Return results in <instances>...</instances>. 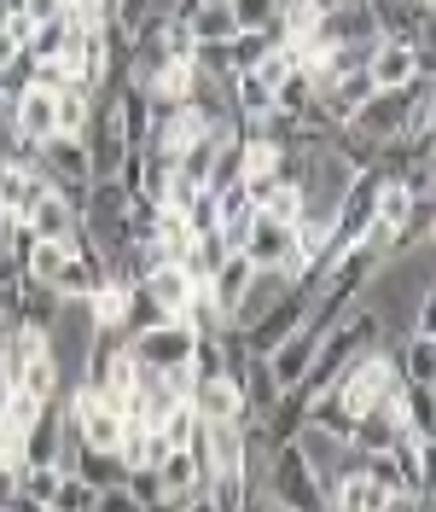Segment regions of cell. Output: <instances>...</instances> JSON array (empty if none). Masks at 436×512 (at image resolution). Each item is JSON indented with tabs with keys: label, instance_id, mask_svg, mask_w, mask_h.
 <instances>
[{
	"label": "cell",
	"instance_id": "cell-1",
	"mask_svg": "<svg viewBox=\"0 0 436 512\" xmlns=\"http://www.w3.org/2000/svg\"><path fill=\"white\" fill-rule=\"evenodd\" d=\"M332 390H338V402H343L349 419H367V414H378V408H390V402H402L407 384H402V373H396V361L384 350H373V355H361Z\"/></svg>",
	"mask_w": 436,
	"mask_h": 512
},
{
	"label": "cell",
	"instance_id": "cell-2",
	"mask_svg": "<svg viewBox=\"0 0 436 512\" xmlns=\"http://www.w3.org/2000/svg\"><path fill=\"white\" fill-rule=\"evenodd\" d=\"M192 350H198V332L181 326V320H163L152 332L128 338V355L140 367H152V373H181V367H192Z\"/></svg>",
	"mask_w": 436,
	"mask_h": 512
},
{
	"label": "cell",
	"instance_id": "cell-3",
	"mask_svg": "<svg viewBox=\"0 0 436 512\" xmlns=\"http://www.w3.org/2000/svg\"><path fill=\"white\" fill-rule=\"evenodd\" d=\"M297 454L309 460L314 483H320L326 495H332V489H338V483L349 478V472H361V454L343 443V437H326V431H309V425L297 431Z\"/></svg>",
	"mask_w": 436,
	"mask_h": 512
},
{
	"label": "cell",
	"instance_id": "cell-4",
	"mask_svg": "<svg viewBox=\"0 0 436 512\" xmlns=\"http://www.w3.org/2000/svg\"><path fill=\"white\" fill-rule=\"evenodd\" d=\"M291 291H297V286H291V274H285V268H256V280H250V291L239 297V309H233V320H227V326H233V332H250L256 320L274 315Z\"/></svg>",
	"mask_w": 436,
	"mask_h": 512
},
{
	"label": "cell",
	"instance_id": "cell-5",
	"mask_svg": "<svg viewBox=\"0 0 436 512\" xmlns=\"http://www.w3.org/2000/svg\"><path fill=\"white\" fill-rule=\"evenodd\" d=\"M309 297H303V291H291V297H285L280 309H274V315L268 320H256V326H250L245 332V344H250V355H256V361H268V355L280 350L285 338H291V332H303V320H309Z\"/></svg>",
	"mask_w": 436,
	"mask_h": 512
},
{
	"label": "cell",
	"instance_id": "cell-6",
	"mask_svg": "<svg viewBox=\"0 0 436 512\" xmlns=\"http://www.w3.org/2000/svg\"><path fill=\"white\" fill-rule=\"evenodd\" d=\"M367 82H373L378 94H402L419 82V59H413V47L407 41H378L373 59H367Z\"/></svg>",
	"mask_w": 436,
	"mask_h": 512
},
{
	"label": "cell",
	"instance_id": "cell-7",
	"mask_svg": "<svg viewBox=\"0 0 436 512\" xmlns=\"http://www.w3.org/2000/svg\"><path fill=\"white\" fill-rule=\"evenodd\" d=\"M320 338H326V332H314L309 320H303V332H291V338H285L280 350L268 355V373H274V384H280V390H297V384L309 379V367H314V350H320Z\"/></svg>",
	"mask_w": 436,
	"mask_h": 512
},
{
	"label": "cell",
	"instance_id": "cell-8",
	"mask_svg": "<svg viewBox=\"0 0 436 512\" xmlns=\"http://www.w3.org/2000/svg\"><path fill=\"white\" fill-rule=\"evenodd\" d=\"M24 233H30V239H41V245H70V239L82 233V216H76L64 198L41 192V198L30 204V216H24Z\"/></svg>",
	"mask_w": 436,
	"mask_h": 512
},
{
	"label": "cell",
	"instance_id": "cell-9",
	"mask_svg": "<svg viewBox=\"0 0 436 512\" xmlns=\"http://www.w3.org/2000/svg\"><path fill=\"white\" fill-rule=\"evenodd\" d=\"M157 489H163V501H187L198 489H210V472L198 466L192 448H169V454L157 460Z\"/></svg>",
	"mask_w": 436,
	"mask_h": 512
},
{
	"label": "cell",
	"instance_id": "cell-10",
	"mask_svg": "<svg viewBox=\"0 0 436 512\" xmlns=\"http://www.w3.org/2000/svg\"><path fill=\"white\" fill-rule=\"evenodd\" d=\"M12 128H18L30 146L59 140V94H41V88H30V94L12 105Z\"/></svg>",
	"mask_w": 436,
	"mask_h": 512
},
{
	"label": "cell",
	"instance_id": "cell-11",
	"mask_svg": "<svg viewBox=\"0 0 436 512\" xmlns=\"http://www.w3.org/2000/svg\"><path fill=\"white\" fill-rule=\"evenodd\" d=\"M192 408H198L204 425H245V390L233 379L198 384V390H192Z\"/></svg>",
	"mask_w": 436,
	"mask_h": 512
},
{
	"label": "cell",
	"instance_id": "cell-12",
	"mask_svg": "<svg viewBox=\"0 0 436 512\" xmlns=\"http://www.w3.org/2000/svg\"><path fill=\"white\" fill-rule=\"evenodd\" d=\"M291 233H297V227H280V222H268V216H250V239H245L250 268H285V262H291Z\"/></svg>",
	"mask_w": 436,
	"mask_h": 512
},
{
	"label": "cell",
	"instance_id": "cell-13",
	"mask_svg": "<svg viewBox=\"0 0 436 512\" xmlns=\"http://www.w3.org/2000/svg\"><path fill=\"white\" fill-rule=\"evenodd\" d=\"M239 35V6L233 0H198L192 6V41L198 47H227Z\"/></svg>",
	"mask_w": 436,
	"mask_h": 512
},
{
	"label": "cell",
	"instance_id": "cell-14",
	"mask_svg": "<svg viewBox=\"0 0 436 512\" xmlns=\"http://www.w3.org/2000/svg\"><path fill=\"white\" fill-rule=\"evenodd\" d=\"M250 280H256V268H250V256H245V251L221 256V268L210 274V297H216L221 320H233V309H239V297L250 291Z\"/></svg>",
	"mask_w": 436,
	"mask_h": 512
},
{
	"label": "cell",
	"instance_id": "cell-15",
	"mask_svg": "<svg viewBox=\"0 0 436 512\" xmlns=\"http://www.w3.org/2000/svg\"><path fill=\"white\" fill-rule=\"evenodd\" d=\"M285 152L268 140V134H245L239 140V181H280Z\"/></svg>",
	"mask_w": 436,
	"mask_h": 512
},
{
	"label": "cell",
	"instance_id": "cell-16",
	"mask_svg": "<svg viewBox=\"0 0 436 512\" xmlns=\"http://www.w3.org/2000/svg\"><path fill=\"white\" fill-rule=\"evenodd\" d=\"M396 495H384L367 472H349V478L332 489V512H390Z\"/></svg>",
	"mask_w": 436,
	"mask_h": 512
},
{
	"label": "cell",
	"instance_id": "cell-17",
	"mask_svg": "<svg viewBox=\"0 0 436 512\" xmlns=\"http://www.w3.org/2000/svg\"><path fill=\"white\" fill-rule=\"evenodd\" d=\"M70 24H64V0L53 6V18L47 24H35V35H30V47H24V59L30 64H64V47H70Z\"/></svg>",
	"mask_w": 436,
	"mask_h": 512
},
{
	"label": "cell",
	"instance_id": "cell-18",
	"mask_svg": "<svg viewBox=\"0 0 436 512\" xmlns=\"http://www.w3.org/2000/svg\"><path fill=\"white\" fill-rule=\"evenodd\" d=\"M169 454V443L146 431V425H128L123 443H117V460H123V472H157V460Z\"/></svg>",
	"mask_w": 436,
	"mask_h": 512
},
{
	"label": "cell",
	"instance_id": "cell-19",
	"mask_svg": "<svg viewBox=\"0 0 436 512\" xmlns=\"http://www.w3.org/2000/svg\"><path fill=\"white\" fill-rule=\"evenodd\" d=\"M268 425V437H274V448L297 443V431L309 425V396L303 390H280V402H274V414L262 419Z\"/></svg>",
	"mask_w": 436,
	"mask_h": 512
},
{
	"label": "cell",
	"instance_id": "cell-20",
	"mask_svg": "<svg viewBox=\"0 0 436 512\" xmlns=\"http://www.w3.org/2000/svg\"><path fill=\"white\" fill-rule=\"evenodd\" d=\"M146 291H152V303L163 309V320H181L187 315V303H192V280L181 274V268H152Z\"/></svg>",
	"mask_w": 436,
	"mask_h": 512
},
{
	"label": "cell",
	"instance_id": "cell-21",
	"mask_svg": "<svg viewBox=\"0 0 436 512\" xmlns=\"http://www.w3.org/2000/svg\"><path fill=\"white\" fill-rule=\"evenodd\" d=\"M88 123H94V94H88L82 82L59 88V134H64V140H82Z\"/></svg>",
	"mask_w": 436,
	"mask_h": 512
},
{
	"label": "cell",
	"instance_id": "cell-22",
	"mask_svg": "<svg viewBox=\"0 0 436 512\" xmlns=\"http://www.w3.org/2000/svg\"><path fill=\"white\" fill-rule=\"evenodd\" d=\"M309 431H326V437H343V443H349L355 419L343 414L338 390H320V396H309Z\"/></svg>",
	"mask_w": 436,
	"mask_h": 512
},
{
	"label": "cell",
	"instance_id": "cell-23",
	"mask_svg": "<svg viewBox=\"0 0 436 512\" xmlns=\"http://www.w3.org/2000/svg\"><path fill=\"white\" fill-rule=\"evenodd\" d=\"M70 478H82L99 495V489H117L128 472H123V460H117V454H88V448H82V460H76V472H70Z\"/></svg>",
	"mask_w": 436,
	"mask_h": 512
},
{
	"label": "cell",
	"instance_id": "cell-24",
	"mask_svg": "<svg viewBox=\"0 0 436 512\" xmlns=\"http://www.w3.org/2000/svg\"><path fill=\"white\" fill-rule=\"evenodd\" d=\"M24 291H30V274H24V256L0 251V315H6V320L18 315V303H24Z\"/></svg>",
	"mask_w": 436,
	"mask_h": 512
},
{
	"label": "cell",
	"instance_id": "cell-25",
	"mask_svg": "<svg viewBox=\"0 0 436 512\" xmlns=\"http://www.w3.org/2000/svg\"><path fill=\"white\" fill-rule=\"evenodd\" d=\"M59 483H64V472H59V466H24V472H18V501H35V507H53Z\"/></svg>",
	"mask_w": 436,
	"mask_h": 512
},
{
	"label": "cell",
	"instance_id": "cell-26",
	"mask_svg": "<svg viewBox=\"0 0 436 512\" xmlns=\"http://www.w3.org/2000/svg\"><path fill=\"white\" fill-rule=\"evenodd\" d=\"M256 216H268V222H280V227H297L303 222V192L291 187V181H274V192L262 198V210Z\"/></svg>",
	"mask_w": 436,
	"mask_h": 512
},
{
	"label": "cell",
	"instance_id": "cell-27",
	"mask_svg": "<svg viewBox=\"0 0 436 512\" xmlns=\"http://www.w3.org/2000/svg\"><path fill=\"white\" fill-rule=\"evenodd\" d=\"M198 431H204V419H198L192 402H181L175 414H163V425H157V437H163L169 448H192V443H198Z\"/></svg>",
	"mask_w": 436,
	"mask_h": 512
},
{
	"label": "cell",
	"instance_id": "cell-28",
	"mask_svg": "<svg viewBox=\"0 0 436 512\" xmlns=\"http://www.w3.org/2000/svg\"><path fill=\"white\" fill-rule=\"evenodd\" d=\"M192 379L198 384H216L227 379V355H221V332H204L198 350H192Z\"/></svg>",
	"mask_w": 436,
	"mask_h": 512
},
{
	"label": "cell",
	"instance_id": "cell-29",
	"mask_svg": "<svg viewBox=\"0 0 436 512\" xmlns=\"http://www.w3.org/2000/svg\"><path fill=\"white\" fill-rule=\"evenodd\" d=\"M314 18H320V0H280V30H285V41H309Z\"/></svg>",
	"mask_w": 436,
	"mask_h": 512
},
{
	"label": "cell",
	"instance_id": "cell-30",
	"mask_svg": "<svg viewBox=\"0 0 436 512\" xmlns=\"http://www.w3.org/2000/svg\"><path fill=\"white\" fill-rule=\"evenodd\" d=\"M94 501H99V495H94V489H88L82 478H64L47 512H94Z\"/></svg>",
	"mask_w": 436,
	"mask_h": 512
},
{
	"label": "cell",
	"instance_id": "cell-31",
	"mask_svg": "<svg viewBox=\"0 0 436 512\" xmlns=\"http://www.w3.org/2000/svg\"><path fill=\"white\" fill-rule=\"evenodd\" d=\"M204 198V187H192L187 175H169V187H163V210H175V216H187L192 204Z\"/></svg>",
	"mask_w": 436,
	"mask_h": 512
},
{
	"label": "cell",
	"instance_id": "cell-32",
	"mask_svg": "<svg viewBox=\"0 0 436 512\" xmlns=\"http://www.w3.org/2000/svg\"><path fill=\"white\" fill-rule=\"evenodd\" d=\"M407 338H436V286L413 303V326H407Z\"/></svg>",
	"mask_w": 436,
	"mask_h": 512
},
{
	"label": "cell",
	"instance_id": "cell-33",
	"mask_svg": "<svg viewBox=\"0 0 436 512\" xmlns=\"http://www.w3.org/2000/svg\"><path fill=\"white\" fill-rule=\"evenodd\" d=\"M123 489L134 495V501H140V507H157V501H163V489H157V472H128Z\"/></svg>",
	"mask_w": 436,
	"mask_h": 512
},
{
	"label": "cell",
	"instance_id": "cell-34",
	"mask_svg": "<svg viewBox=\"0 0 436 512\" xmlns=\"http://www.w3.org/2000/svg\"><path fill=\"white\" fill-rule=\"evenodd\" d=\"M94 512H146V507H140V501H134V495H128L123 483H117V489H99Z\"/></svg>",
	"mask_w": 436,
	"mask_h": 512
},
{
	"label": "cell",
	"instance_id": "cell-35",
	"mask_svg": "<svg viewBox=\"0 0 436 512\" xmlns=\"http://www.w3.org/2000/svg\"><path fill=\"white\" fill-rule=\"evenodd\" d=\"M181 512H216V501H210V489H198V495H187V501H175Z\"/></svg>",
	"mask_w": 436,
	"mask_h": 512
},
{
	"label": "cell",
	"instance_id": "cell-36",
	"mask_svg": "<svg viewBox=\"0 0 436 512\" xmlns=\"http://www.w3.org/2000/svg\"><path fill=\"white\" fill-rule=\"evenodd\" d=\"M12 512H47V507H35V501H18V495H12Z\"/></svg>",
	"mask_w": 436,
	"mask_h": 512
},
{
	"label": "cell",
	"instance_id": "cell-37",
	"mask_svg": "<svg viewBox=\"0 0 436 512\" xmlns=\"http://www.w3.org/2000/svg\"><path fill=\"white\" fill-rule=\"evenodd\" d=\"M390 512H419V501H390Z\"/></svg>",
	"mask_w": 436,
	"mask_h": 512
},
{
	"label": "cell",
	"instance_id": "cell-38",
	"mask_svg": "<svg viewBox=\"0 0 436 512\" xmlns=\"http://www.w3.org/2000/svg\"><path fill=\"white\" fill-rule=\"evenodd\" d=\"M146 512H181V507H175V501H157V507H146Z\"/></svg>",
	"mask_w": 436,
	"mask_h": 512
},
{
	"label": "cell",
	"instance_id": "cell-39",
	"mask_svg": "<svg viewBox=\"0 0 436 512\" xmlns=\"http://www.w3.org/2000/svg\"><path fill=\"white\" fill-rule=\"evenodd\" d=\"M431 175H436V158H431Z\"/></svg>",
	"mask_w": 436,
	"mask_h": 512
},
{
	"label": "cell",
	"instance_id": "cell-40",
	"mask_svg": "<svg viewBox=\"0 0 436 512\" xmlns=\"http://www.w3.org/2000/svg\"><path fill=\"white\" fill-rule=\"evenodd\" d=\"M0 512H12V507H0Z\"/></svg>",
	"mask_w": 436,
	"mask_h": 512
}]
</instances>
